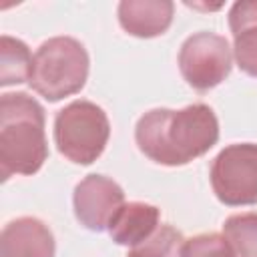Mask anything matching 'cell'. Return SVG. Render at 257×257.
<instances>
[{
  "mask_svg": "<svg viewBox=\"0 0 257 257\" xmlns=\"http://www.w3.org/2000/svg\"><path fill=\"white\" fill-rule=\"evenodd\" d=\"M185 237L171 225H159L157 231L133 247L126 257H183Z\"/></svg>",
  "mask_w": 257,
  "mask_h": 257,
  "instance_id": "obj_14",
  "label": "cell"
},
{
  "mask_svg": "<svg viewBox=\"0 0 257 257\" xmlns=\"http://www.w3.org/2000/svg\"><path fill=\"white\" fill-rule=\"evenodd\" d=\"M231 60L227 38L205 30L189 36L179 50L181 74L187 84L199 92L221 84L231 72Z\"/></svg>",
  "mask_w": 257,
  "mask_h": 257,
  "instance_id": "obj_6",
  "label": "cell"
},
{
  "mask_svg": "<svg viewBox=\"0 0 257 257\" xmlns=\"http://www.w3.org/2000/svg\"><path fill=\"white\" fill-rule=\"evenodd\" d=\"M32 58L30 48L22 40L4 34L0 38V84L10 86L30 80Z\"/></svg>",
  "mask_w": 257,
  "mask_h": 257,
  "instance_id": "obj_12",
  "label": "cell"
},
{
  "mask_svg": "<svg viewBox=\"0 0 257 257\" xmlns=\"http://www.w3.org/2000/svg\"><path fill=\"white\" fill-rule=\"evenodd\" d=\"M72 203L74 215L82 227L104 231L124 205V193L116 181L104 175H88L74 187Z\"/></svg>",
  "mask_w": 257,
  "mask_h": 257,
  "instance_id": "obj_7",
  "label": "cell"
},
{
  "mask_svg": "<svg viewBox=\"0 0 257 257\" xmlns=\"http://www.w3.org/2000/svg\"><path fill=\"white\" fill-rule=\"evenodd\" d=\"M159 219H161V211L155 205L143 201H131L116 211V215L108 225V233L114 243L133 249L157 231Z\"/></svg>",
  "mask_w": 257,
  "mask_h": 257,
  "instance_id": "obj_11",
  "label": "cell"
},
{
  "mask_svg": "<svg viewBox=\"0 0 257 257\" xmlns=\"http://www.w3.org/2000/svg\"><path fill=\"white\" fill-rule=\"evenodd\" d=\"M54 235L36 217L10 221L0 235V257H54Z\"/></svg>",
  "mask_w": 257,
  "mask_h": 257,
  "instance_id": "obj_8",
  "label": "cell"
},
{
  "mask_svg": "<svg viewBox=\"0 0 257 257\" xmlns=\"http://www.w3.org/2000/svg\"><path fill=\"white\" fill-rule=\"evenodd\" d=\"M183 257H235V253L225 235L201 233L191 239H185Z\"/></svg>",
  "mask_w": 257,
  "mask_h": 257,
  "instance_id": "obj_15",
  "label": "cell"
},
{
  "mask_svg": "<svg viewBox=\"0 0 257 257\" xmlns=\"http://www.w3.org/2000/svg\"><path fill=\"white\" fill-rule=\"evenodd\" d=\"M110 137L106 112L90 100H74L54 118V143L60 155L76 165L94 163Z\"/></svg>",
  "mask_w": 257,
  "mask_h": 257,
  "instance_id": "obj_4",
  "label": "cell"
},
{
  "mask_svg": "<svg viewBox=\"0 0 257 257\" xmlns=\"http://www.w3.org/2000/svg\"><path fill=\"white\" fill-rule=\"evenodd\" d=\"M235 257H257V213H237L223 223Z\"/></svg>",
  "mask_w": 257,
  "mask_h": 257,
  "instance_id": "obj_13",
  "label": "cell"
},
{
  "mask_svg": "<svg viewBox=\"0 0 257 257\" xmlns=\"http://www.w3.org/2000/svg\"><path fill=\"white\" fill-rule=\"evenodd\" d=\"M175 4L171 0H122L118 22L124 32L137 38H155L169 30Z\"/></svg>",
  "mask_w": 257,
  "mask_h": 257,
  "instance_id": "obj_9",
  "label": "cell"
},
{
  "mask_svg": "<svg viewBox=\"0 0 257 257\" xmlns=\"http://www.w3.org/2000/svg\"><path fill=\"white\" fill-rule=\"evenodd\" d=\"M211 187L223 205L257 203V145L237 143L225 147L213 159Z\"/></svg>",
  "mask_w": 257,
  "mask_h": 257,
  "instance_id": "obj_5",
  "label": "cell"
},
{
  "mask_svg": "<svg viewBox=\"0 0 257 257\" xmlns=\"http://www.w3.org/2000/svg\"><path fill=\"white\" fill-rule=\"evenodd\" d=\"M139 151L165 167H181L203 157L219 141V120L209 104L197 102L181 110L153 108L135 128Z\"/></svg>",
  "mask_w": 257,
  "mask_h": 257,
  "instance_id": "obj_1",
  "label": "cell"
},
{
  "mask_svg": "<svg viewBox=\"0 0 257 257\" xmlns=\"http://www.w3.org/2000/svg\"><path fill=\"white\" fill-rule=\"evenodd\" d=\"M88 52L70 36H54L44 40L34 58L30 86L50 102L80 92L88 78Z\"/></svg>",
  "mask_w": 257,
  "mask_h": 257,
  "instance_id": "obj_3",
  "label": "cell"
},
{
  "mask_svg": "<svg viewBox=\"0 0 257 257\" xmlns=\"http://www.w3.org/2000/svg\"><path fill=\"white\" fill-rule=\"evenodd\" d=\"M48 159L44 108L26 92L0 98V175H34Z\"/></svg>",
  "mask_w": 257,
  "mask_h": 257,
  "instance_id": "obj_2",
  "label": "cell"
},
{
  "mask_svg": "<svg viewBox=\"0 0 257 257\" xmlns=\"http://www.w3.org/2000/svg\"><path fill=\"white\" fill-rule=\"evenodd\" d=\"M229 28L237 66L257 78V0L235 2L229 10Z\"/></svg>",
  "mask_w": 257,
  "mask_h": 257,
  "instance_id": "obj_10",
  "label": "cell"
}]
</instances>
